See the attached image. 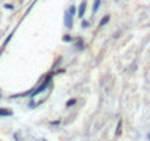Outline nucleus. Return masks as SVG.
Segmentation results:
<instances>
[]
</instances>
